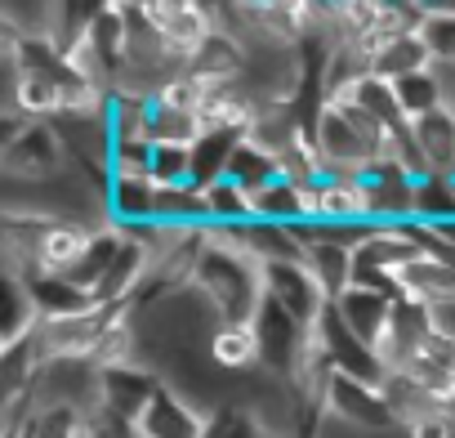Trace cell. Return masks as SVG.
I'll use <instances>...</instances> for the list:
<instances>
[{
	"label": "cell",
	"mask_w": 455,
	"mask_h": 438,
	"mask_svg": "<svg viewBox=\"0 0 455 438\" xmlns=\"http://www.w3.org/2000/svg\"><path fill=\"white\" fill-rule=\"evenodd\" d=\"M393 90H397V103H402V117L406 121H424V117H433L442 108V94H437V85H433L428 72H415L406 81H393Z\"/></svg>",
	"instance_id": "obj_18"
},
{
	"label": "cell",
	"mask_w": 455,
	"mask_h": 438,
	"mask_svg": "<svg viewBox=\"0 0 455 438\" xmlns=\"http://www.w3.org/2000/svg\"><path fill=\"white\" fill-rule=\"evenodd\" d=\"M161 376L152 367H108L103 371V407L121 420H134L148 411V402L156 398Z\"/></svg>",
	"instance_id": "obj_8"
},
{
	"label": "cell",
	"mask_w": 455,
	"mask_h": 438,
	"mask_svg": "<svg viewBox=\"0 0 455 438\" xmlns=\"http://www.w3.org/2000/svg\"><path fill=\"white\" fill-rule=\"evenodd\" d=\"M99 229H90V224H50L45 229V238H41V256H36V264H41V273H72V269H81L85 260H90V251L99 247Z\"/></svg>",
	"instance_id": "obj_10"
},
{
	"label": "cell",
	"mask_w": 455,
	"mask_h": 438,
	"mask_svg": "<svg viewBox=\"0 0 455 438\" xmlns=\"http://www.w3.org/2000/svg\"><path fill=\"white\" fill-rule=\"evenodd\" d=\"M152 183L156 188H188L196 183V166H192V148H152Z\"/></svg>",
	"instance_id": "obj_19"
},
{
	"label": "cell",
	"mask_w": 455,
	"mask_h": 438,
	"mask_svg": "<svg viewBox=\"0 0 455 438\" xmlns=\"http://www.w3.org/2000/svg\"><path fill=\"white\" fill-rule=\"evenodd\" d=\"M205 438H268V434L259 429V420H255L246 407L228 402V407H219V411L210 416V425H205Z\"/></svg>",
	"instance_id": "obj_20"
},
{
	"label": "cell",
	"mask_w": 455,
	"mask_h": 438,
	"mask_svg": "<svg viewBox=\"0 0 455 438\" xmlns=\"http://www.w3.org/2000/svg\"><path fill=\"white\" fill-rule=\"evenodd\" d=\"M393 304H397V296H388V291H371V287H348L331 309L339 313V322L357 336V340H366L371 349L384 340V331H388V322H393Z\"/></svg>",
	"instance_id": "obj_7"
},
{
	"label": "cell",
	"mask_w": 455,
	"mask_h": 438,
	"mask_svg": "<svg viewBox=\"0 0 455 438\" xmlns=\"http://www.w3.org/2000/svg\"><path fill=\"white\" fill-rule=\"evenodd\" d=\"M411 134H415V148L424 152L428 170L442 174V179H451L455 174V112L437 108L433 117L411 121Z\"/></svg>",
	"instance_id": "obj_13"
},
{
	"label": "cell",
	"mask_w": 455,
	"mask_h": 438,
	"mask_svg": "<svg viewBox=\"0 0 455 438\" xmlns=\"http://www.w3.org/2000/svg\"><path fill=\"white\" fill-rule=\"evenodd\" d=\"M152 112H156V99L112 94V108H108L112 139L116 143H152Z\"/></svg>",
	"instance_id": "obj_15"
},
{
	"label": "cell",
	"mask_w": 455,
	"mask_h": 438,
	"mask_svg": "<svg viewBox=\"0 0 455 438\" xmlns=\"http://www.w3.org/2000/svg\"><path fill=\"white\" fill-rule=\"evenodd\" d=\"M428 77H433V85H437V94H442V108L455 112V59H433Z\"/></svg>",
	"instance_id": "obj_23"
},
{
	"label": "cell",
	"mask_w": 455,
	"mask_h": 438,
	"mask_svg": "<svg viewBox=\"0 0 455 438\" xmlns=\"http://www.w3.org/2000/svg\"><path fill=\"white\" fill-rule=\"evenodd\" d=\"M393 282H397V300H411L428 313L442 304H455V260H446L428 247L415 260H406Z\"/></svg>",
	"instance_id": "obj_4"
},
{
	"label": "cell",
	"mask_w": 455,
	"mask_h": 438,
	"mask_svg": "<svg viewBox=\"0 0 455 438\" xmlns=\"http://www.w3.org/2000/svg\"><path fill=\"white\" fill-rule=\"evenodd\" d=\"M152 143L161 148H196L201 143V121L196 112H179V108H161L152 112Z\"/></svg>",
	"instance_id": "obj_17"
},
{
	"label": "cell",
	"mask_w": 455,
	"mask_h": 438,
	"mask_svg": "<svg viewBox=\"0 0 455 438\" xmlns=\"http://www.w3.org/2000/svg\"><path fill=\"white\" fill-rule=\"evenodd\" d=\"M108 206H112L116 229L156 224V183H152V179H112Z\"/></svg>",
	"instance_id": "obj_14"
},
{
	"label": "cell",
	"mask_w": 455,
	"mask_h": 438,
	"mask_svg": "<svg viewBox=\"0 0 455 438\" xmlns=\"http://www.w3.org/2000/svg\"><path fill=\"white\" fill-rule=\"evenodd\" d=\"M402 434H406V438H455V416H451L446 407H433V411L415 416Z\"/></svg>",
	"instance_id": "obj_22"
},
{
	"label": "cell",
	"mask_w": 455,
	"mask_h": 438,
	"mask_svg": "<svg viewBox=\"0 0 455 438\" xmlns=\"http://www.w3.org/2000/svg\"><path fill=\"white\" fill-rule=\"evenodd\" d=\"M264 291L273 304H282L299 327H317L322 313L331 309V296L317 287V278L304 269V260H277V264H264Z\"/></svg>",
	"instance_id": "obj_2"
},
{
	"label": "cell",
	"mask_w": 455,
	"mask_h": 438,
	"mask_svg": "<svg viewBox=\"0 0 455 438\" xmlns=\"http://www.w3.org/2000/svg\"><path fill=\"white\" fill-rule=\"evenodd\" d=\"M23 438H28V434H23Z\"/></svg>",
	"instance_id": "obj_24"
},
{
	"label": "cell",
	"mask_w": 455,
	"mask_h": 438,
	"mask_svg": "<svg viewBox=\"0 0 455 438\" xmlns=\"http://www.w3.org/2000/svg\"><path fill=\"white\" fill-rule=\"evenodd\" d=\"M205 425H210V416L161 380L156 398L139 416V438H205Z\"/></svg>",
	"instance_id": "obj_6"
},
{
	"label": "cell",
	"mask_w": 455,
	"mask_h": 438,
	"mask_svg": "<svg viewBox=\"0 0 455 438\" xmlns=\"http://www.w3.org/2000/svg\"><path fill=\"white\" fill-rule=\"evenodd\" d=\"M251 206H255V219H259V224H282V229L304 224V210H299V183H291V179H273L268 188L251 192Z\"/></svg>",
	"instance_id": "obj_16"
},
{
	"label": "cell",
	"mask_w": 455,
	"mask_h": 438,
	"mask_svg": "<svg viewBox=\"0 0 455 438\" xmlns=\"http://www.w3.org/2000/svg\"><path fill=\"white\" fill-rule=\"evenodd\" d=\"M255 331H259V353H264V371L295 380V367L308 349V327H299L282 304L264 300V309L255 313Z\"/></svg>",
	"instance_id": "obj_3"
},
{
	"label": "cell",
	"mask_w": 455,
	"mask_h": 438,
	"mask_svg": "<svg viewBox=\"0 0 455 438\" xmlns=\"http://www.w3.org/2000/svg\"><path fill=\"white\" fill-rule=\"evenodd\" d=\"M210 362L223 376H255L264 371V353H259V331L255 322H219L214 340H210Z\"/></svg>",
	"instance_id": "obj_11"
},
{
	"label": "cell",
	"mask_w": 455,
	"mask_h": 438,
	"mask_svg": "<svg viewBox=\"0 0 455 438\" xmlns=\"http://www.w3.org/2000/svg\"><path fill=\"white\" fill-rule=\"evenodd\" d=\"M433 68V45L419 32H406V36H393L388 45L375 50V72L371 77H384V81H406L415 72H428Z\"/></svg>",
	"instance_id": "obj_12"
},
{
	"label": "cell",
	"mask_w": 455,
	"mask_h": 438,
	"mask_svg": "<svg viewBox=\"0 0 455 438\" xmlns=\"http://www.w3.org/2000/svg\"><path fill=\"white\" fill-rule=\"evenodd\" d=\"M375 224H415V179L397 166H375L366 174Z\"/></svg>",
	"instance_id": "obj_9"
},
{
	"label": "cell",
	"mask_w": 455,
	"mask_h": 438,
	"mask_svg": "<svg viewBox=\"0 0 455 438\" xmlns=\"http://www.w3.org/2000/svg\"><path fill=\"white\" fill-rule=\"evenodd\" d=\"M322 416L348 420V425H357V429H397L384 389H379V385H366V380H353V376H335Z\"/></svg>",
	"instance_id": "obj_5"
},
{
	"label": "cell",
	"mask_w": 455,
	"mask_h": 438,
	"mask_svg": "<svg viewBox=\"0 0 455 438\" xmlns=\"http://www.w3.org/2000/svg\"><path fill=\"white\" fill-rule=\"evenodd\" d=\"M152 148L156 143H116L112 148V179H152Z\"/></svg>",
	"instance_id": "obj_21"
},
{
	"label": "cell",
	"mask_w": 455,
	"mask_h": 438,
	"mask_svg": "<svg viewBox=\"0 0 455 438\" xmlns=\"http://www.w3.org/2000/svg\"><path fill=\"white\" fill-rule=\"evenodd\" d=\"M72 166L54 121H19L5 134V148H0V170H5L10 188H36L59 179Z\"/></svg>",
	"instance_id": "obj_1"
}]
</instances>
